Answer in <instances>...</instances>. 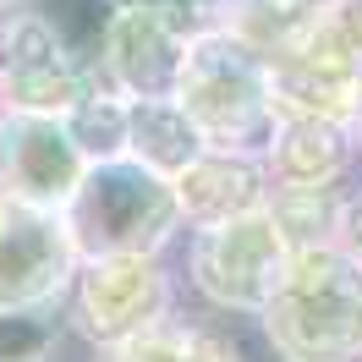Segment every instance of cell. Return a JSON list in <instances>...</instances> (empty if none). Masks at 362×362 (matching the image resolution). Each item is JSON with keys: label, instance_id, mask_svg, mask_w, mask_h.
Instances as JSON below:
<instances>
[{"label": "cell", "instance_id": "2", "mask_svg": "<svg viewBox=\"0 0 362 362\" xmlns=\"http://www.w3.org/2000/svg\"><path fill=\"white\" fill-rule=\"evenodd\" d=\"M170 99L192 115L209 148L230 154H264L280 121L269 93V55H258L230 28H198L187 39V61Z\"/></svg>", "mask_w": 362, "mask_h": 362}, {"label": "cell", "instance_id": "5", "mask_svg": "<svg viewBox=\"0 0 362 362\" xmlns=\"http://www.w3.org/2000/svg\"><path fill=\"white\" fill-rule=\"evenodd\" d=\"M170 313H176V302H170V274L159 264V252L83 258L66 286V302H61L66 329L83 335L88 346H115Z\"/></svg>", "mask_w": 362, "mask_h": 362}, {"label": "cell", "instance_id": "4", "mask_svg": "<svg viewBox=\"0 0 362 362\" xmlns=\"http://www.w3.org/2000/svg\"><path fill=\"white\" fill-rule=\"evenodd\" d=\"M286 258H291V236L280 230L269 204H258L247 214L192 226L187 280L204 302L226 308V313H258L269 302V291L280 286Z\"/></svg>", "mask_w": 362, "mask_h": 362}, {"label": "cell", "instance_id": "7", "mask_svg": "<svg viewBox=\"0 0 362 362\" xmlns=\"http://www.w3.org/2000/svg\"><path fill=\"white\" fill-rule=\"evenodd\" d=\"M77 264L83 252L66 230V214L0 187V313L61 308Z\"/></svg>", "mask_w": 362, "mask_h": 362}, {"label": "cell", "instance_id": "14", "mask_svg": "<svg viewBox=\"0 0 362 362\" xmlns=\"http://www.w3.org/2000/svg\"><path fill=\"white\" fill-rule=\"evenodd\" d=\"M127 121H132V99L115 93L110 83H93V88L66 110V127H71L77 148H83L88 159L127 154Z\"/></svg>", "mask_w": 362, "mask_h": 362}, {"label": "cell", "instance_id": "9", "mask_svg": "<svg viewBox=\"0 0 362 362\" xmlns=\"http://www.w3.org/2000/svg\"><path fill=\"white\" fill-rule=\"evenodd\" d=\"M88 170V154L77 148L66 115L45 110H6L0 105V187L28 204L61 209Z\"/></svg>", "mask_w": 362, "mask_h": 362}, {"label": "cell", "instance_id": "3", "mask_svg": "<svg viewBox=\"0 0 362 362\" xmlns=\"http://www.w3.org/2000/svg\"><path fill=\"white\" fill-rule=\"evenodd\" d=\"M66 230L83 258H105V252H165V242L176 236L181 198L176 181L148 170L143 159L115 154V159H88V170L77 181L66 204Z\"/></svg>", "mask_w": 362, "mask_h": 362}, {"label": "cell", "instance_id": "13", "mask_svg": "<svg viewBox=\"0 0 362 362\" xmlns=\"http://www.w3.org/2000/svg\"><path fill=\"white\" fill-rule=\"evenodd\" d=\"M93 362H242V351L230 340H220L214 329L170 313L137 335L115 340V346H93Z\"/></svg>", "mask_w": 362, "mask_h": 362}, {"label": "cell", "instance_id": "1", "mask_svg": "<svg viewBox=\"0 0 362 362\" xmlns=\"http://www.w3.org/2000/svg\"><path fill=\"white\" fill-rule=\"evenodd\" d=\"M264 335L286 362L362 357V258L340 242L291 247L280 286L258 308Z\"/></svg>", "mask_w": 362, "mask_h": 362}, {"label": "cell", "instance_id": "11", "mask_svg": "<svg viewBox=\"0 0 362 362\" xmlns=\"http://www.w3.org/2000/svg\"><path fill=\"white\" fill-rule=\"evenodd\" d=\"M181 220L187 226H209V220H230L247 209L269 204V176L258 154H230V148H204L187 170L176 176Z\"/></svg>", "mask_w": 362, "mask_h": 362}, {"label": "cell", "instance_id": "6", "mask_svg": "<svg viewBox=\"0 0 362 362\" xmlns=\"http://www.w3.org/2000/svg\"><path fill=\"white\" fill-rule=\"evenodd\" d=\"M99 77L77 49L55 33L39 6L11 0L0 17V105L6 110L66 115Z\"/></svg>", "mask_w": 362, "mask_h": 362}, {"label": "cell", "instance_id": "17", "mask_svg": "<svg viewBox=\"0 0 362 362\" xmlns=\"http://www.w3.org/2000/svg\"><path fill=\"white\" fill-rule=\"evenodd\" d=\"M357 137H362V132H357Z\"/></svg>", "mask_w": 362, "mask_h": 362}, {"label": "cell", "instance_id": "10", "mask_svg": "<svg viewBox=\"0 0 362 362\" xmlns=\"http://www.w3.org/2000/svg\"><path fill=\"white\" fill-rule=\"evenodd\" d=\"M357 154V132L346 121L318 115H280L264 143V176L269 187H302V192H335L346 165Z\"/></svg>", "mask_w": 362, "mask_h": 362}, {"label": "cell", "instance_id": "16", "mask_svg": "<svg viewBox=\"0 0 362 362\" xmlns=\"http://www.w3.org/2000/svg\"><path fill=\"white\" fill-rule=\"evenodd\" d=\"M335 242H340V247H351V252L362 258V192H351V198H340Z\"/></svg>", "mask_w": 362, "mask_h": 362}, {"label": "cell", "instance_id": "8", "mask_svg": "<svg viewBox=\"0 0 362 362\" xmlns=\"http://www.w3.org/2000/svg\"><path fill=\"white\" fill-rule=\"evenodd\" d=\"M187 28L148 0H115L105 39H99V83H110L127 99H165L176 93L181 61H187Z\"/></svg>", "mask_w": 362, "mask_h": 362}, {"label": "cell", "instance_id": "12", "mask_svg": "<svg viewBox=\"0 0 362 362\" xmlns=\"http://www.w3.org/2000/svg\"><path fill=\"white\" fill-rule=\"evenodd\" d=\"M209 143L204 132L192 127V115L181 110L176 99L165 93V99H132V121H127V154L143 159L148 170L176 181L192 159L204 154Z\"/></svg>", "mask_w": 362, "mask_h": 362}, {"label": "cell", "instance_id": "15", "mask_svg": "<svg viewBox=\"0 0 362 362\" xmlns=\"http://www.w3.org/2000/svg\"><path fill=\"white\" fill-rule=\"evenodd\" d=\"M61 329H66L61 308H23V313H0V362H49Z\"/></svg>", "mask_w": 362, "mask_h": 362}]
</instances>
